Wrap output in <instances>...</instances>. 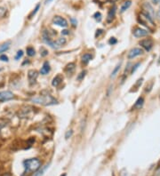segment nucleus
I'll return each instance as SVG.
<instances>
[{
	"instance_id": "nucleus-29",
	"label": "nucleus",
	"mask_w": 160,
	"mask_h": 176,
	"mask_svg": "<svg viewBox=\"0 0 160 176\" xmlns=\"http://www.w3.org/2000/svg\"><path fill=\"white\" fill-rule=\"evenodd\" d=\"M116 43H117V40H116L115 37H111L110 39L109 40V45H112V46L113 45H116Z\"/></svg>"
},
{
	"instance_id": "nucleus-22",
	"label": "nucleus",
	"mask_w": 160,
	"mask_h": 176,
	"mask_svg": "<svg viewBox=\"0 0 160 176\" xmlns=\"http://www.w3.org/2000/svg\"><path fill=\"white\" fill-rule=\"evenodd\" d=\"M36 52H35V49L33 47H28L27 48V54L29 56H34Z\"/></svg>"
},
{
	"instance_id": "nucleus-25",
	"label": "nucleus",
	"mask_w": 160,
	"mask_h": 176,
	"mask_svg": "<svg viewBox=\"0 0 160 176\" xmlns=\"http://www.w3.org/2000/svg\"><path fill=\"white\" fill-rule=\"evenodd\" d=\"M140 65H141V62H137V63L135 64V65L133 66V68H132V70H131V73H132V74H133V73H134L135 71H136V69H138L139 66H140Z\"/></svg>"
},
{
	"instance_id": "nucleus-16",
	"label": "nucleus",
	"mask_w": 160,
	"mask_h": 176,
	"mask_svg": "<svg viewBox=\"0 0 160 176\" xmlns=\"http://www.w3.org/2000/svg\"><path fill=\"white\" fill-rule=\"evenodd\" d=\"M49 165H50V164H46L44 166H41V168H39L38 171H36V172L34 174V176H42L43 174H44V172L46 171V169L49 167Z\"/></svg>"
},
{
	"instance_id": "nucleus-31",
	"label": "nucleus",
	"mask_w": 160,
	"mask_h": 176,
	"mask_svg": "<svg viewBox=\"0 0 160 176\" xmlns=\"http://www.w3.org/2000/svg\"><path fill=\"white\" fill-rule=\"evenodd\" d=\"M40 52H41V55L42 56H46L48 54V52L46 49H44V48H42V49L40 50Z\"/></svg>"
},
{
	"instance_id": "nucleus-12",
	"label": "nucleus",
	"mask_w": 160,
	"mask_h": 176,
	"mask_svg": "<svg viewBox=\"0 0 160 176\" xmlns=\"http://www.w3.org/2000/svg\"><path fill=\"white\" fill-rule=\"evenodd\" d=\"M62 80H63V77H62V75H57V76H55L53 78V80H52V85L54 87L58 86V85L62 82Z\"/></svg>"
},
{
	"instance_id": "nucleus-10",
	"label": "nucleus",
	"mask_w": 160,
	"mask_h": 176,
	"mask_svg": "<svg viewBox=\"0 0 160 176\" xmlns=\"http://www.w3.org/2000/svg\"><path fill=\"white\" fill-rule=\"evenodd\" d=\"M38 74L37 72H36V70H34V69H30V70L29 71V73H28V77H29V83H30V85H32V84H34L35 82H36V77H37Z\"/></svg>"
},
{
	"instance_id": "nucleus-17",
	"label": "nucleus",
	"mask_w": 160,
	"mask_h": 176,
	"mask_svg": "<svg viewBox=\"0 0 160 176\" xmlns=\"http://www.w3.org/2000/svg\"><path fill=\"white\" fill-rule=\"evenodd\" d=\"M10 45H11V42L10 41H8V42H6V43L3 44V45H1V46H0V53L7 51L10 47Z\"/></svg>"
},
{
	"instance_id": "nucleus-8",
	"label": "nucleus",
	"mask_w": 160,
	"mask_h": 176,
	"mask_svg": "<svg viewBox=\"0 0 160 176\" xmlns=\"http://www.w3.org/2000/svg\"><path fill=\"white\" fill-rule=\"evenodd\" d=\"M149 35V31L146 29H141V28H136L133 30V36L135 37H142V36H146Z\"/></svg>"
},
{
	"instance_id": "nucleus-33",
	"label": "nucleus",
	"mask_w": 160,
	"mask_h": 176,
	"mask_svg": "<svg viewBox=\"0 0 160 176\" xmlns=\"http://www.w3.org/2000/svg\"><path fill=\"white\" fill-rule=\"evenodd\" d=\"M120 176H129L127 173V172H126V170H123L122 172H121V173H120Z\"/></svg>"
},
{
	"instance_id": "nucleus-23",
	"label": "nucleus",
	"mask_w": 160,
	"mask_h": 176,
	"mask_svg": "<svg viewBox=\"0 0 160 176\" xmlns=\"http://www.w3.org/2000/svg\"><path fill=\"white\" fill-rule=\"evenodd\" d=\"M93 18H94L98 22H100L101 21H102V13H101L100 12H96V13L93 14Z\"/></svg>"
},
{
	"instance_id": "nucleus-40",
	"label": "nucleus",
	"mask_w": 160,
	"mask_h": 176,
	"mask_svg": "<svg viewBox=\"0 0 160 176\" xmlns=\"http://www.w3.org/2000/svg\"><path fill=\"white\" fill-rule=\"evenodd\" d=\"M110 2H116V1H117V0H109Z\"/></svg>"
},
{
	"instance_id": "nucleus-24",
	"label": "nucleus",
	"mask_w": 160,
	"mask_h": 176,
	"mask_svg": "<svg viewBox=\"0 0 160 176\" xmlns=\"http://www.w3.org/2000/svg\"><path fill=\"white\" fill-rule=\"evenodd\" d=\"M86 70H84V71H82L81 73H79V75L77 76V80H82V79H84V77L86 76Z\"/></svg>"
},
{
	"instance_id": "nucleus-13",
	"label": "nucleus",
	"mask_w": 160,
	"mask_h": 176,
	"mask_svg": "<svg viewBox=\"0 0 160 176\" xmlns=\"http://www.w3.org/2000/svg\"><path fill=\"white\" fill-rule=\"evenodd\" d=\"M75 69H76V64L73 63V62H70V63H69L65 67L64 71H65L67 74H72V73L75 71Z\"/></svg>"
},
{
	"instance_id": "nucleus-15",
	"label": "nucleus",
	"mask_w": 160,
	"mask_h": 176,
	"mask_svg": "<svg viewBox=\"0 0 160 176\" xmlns=\"http://www.w3.org/2000/svg\"><path fill=\"white\" fill-rule=\"evenodd\" d=\"M143 103H144V99L142 97H140L138 100L136 101V102L134 103L133 105V109H141L143 106Z\"/></svg>"
},
{
	"instance_id": "nucleus-35",
	"label": "nucleus",
	"mask_w": 160,
	"mask_h": 176,
	"mask_svg": "<svg viewBox=\"0 0 160 176\" xmlns=\"http://www.w3.org/2000/svg\"><path fill=\"white\" fill-rule=\"evenodd\" d=\"M69 33V30H67V29H64V30L62 31V35H68Z\"/></svg>"
},
{
	"instance_id": "nucleus-21",
	"label": "nucleus",
	"mask_w": 160,
	"mask_h": 176,
	"mask_svg": "<svg viewBox=\"0 0 160 176\" xmlns=\"http://www.w3.org/2000/svg\"><path fill=\"white\" fill-rule=\"evenodd\" d=\"M66 39L65 38H63V37H62V38H58L57 39V41H56V43H57V45H58V46H59V48L61 47V46H64L66 44Z\"/></svg>"
},
{
	"instance_id": "nucleus-39",
	"label": "nucleus",
	"mask_w": 160,
	"mask_h": 176,
	"mask_svg": "<svg viewBox=\"0 0 160 176\" xmlns=\"http://www.w3.org/2000/svg\"><path fill=\"white\" fill-rule=\"evenodd\" d=\"M157 17H158V19L160 20V10L158 11V13H157Z\"/></svg>"
},
{
	"instance_id": "nucleus-14",
	"label": "nucleus",
	"mask_w": 160,
	"mask_h": 176,
	"mask_svg": "<svg viewBox=\"0 0 160 176\" xmlns=\"http://www.w3.org/2000/svg\"><path fill=\"white\" fill-rule=\"evenodd\" d=\"M50 65L48 63V62H45L44 64H43V67L40 69V73L42 75H47L50 71Z\"/></svg>"
},
{
	"instance_id": "nucleus-32",
	"label": "nucleus",
	"mask_w": 160,
	"mask_h": 176,
	"mask_svg": "<svg viewBox=\"0 0 160 176\" xmlns=\"http://www.w3.org/2000/svg\"><path fill=\"white\" fill-rule=\"evenodd\" d=\"M102 33H103V30H102V29H97L96 33H95V36H96V37L97 36H100Z\"/></svg>"
},
{
	"instance_id": "nucleus-6",
	"label": "nucleus",
	"mask_w": 160,
	"mask_h": 176,
	"mask_svg": "<svg viewBox=\"0 0 160 176\" xmlns=\"http://www.w3.org/2000/svg\"><path fill=\"white\" fill-rule=\"evenodd\" d=\"M53 22L56 25L60 26V27H63L66 28L68 26V22L65 20L64 18L61 16H55L54 18L53 19Z\"/></svg>"
},
{
	"instance_id": "nucleus-9",
	"label": "nucleus",
	"mask_w": 160,
	"mask_h": 176,
	"mask_svg": "<svg viewBox=\"0 0 160 176\" xmlns=\"http://www.w3.org/2000/svg\"><path fill=\"white\" fill-rule=\"evenodd\" d=\"M143 51H142L141 48H133V49L130 50V52L128 53V59H133L136 56H139V55L142 54Z\"/></svg>"
},
{
	"instance_id": "nucleus-20",
	"label": "nucleus",
	"mask_w": 160,
	"mask_h": 176,
	"mask_svg": "<svg viewBox=\"0 0 160 176\" xmlns=\"http://www.w3.org/2000/svg\"><path fill=\"white\" fill-rule=\"evenodd\" d=\"M131 5H132V2L131 1H126V2H125L124 3V5L122 6V7H121V13H124V12H126V10L128 9V8L131 6Z\"/></svg>"
},
{
	"instance_id": "nucleus-18",
	"label": "nucleus",
	"mask_w": 160,
	"mask_h": 176,
	"mask_svg": "<svg viewBox=\"0 0 160 176\" xmlns=\"http://www.w3.org/2000/svg\"><path fill=\"white\" fill-rule=\"evenodd\" d=\"M92 59H93V56L90 53H86L82 56V62L85 64H87Z\"/></svg>"
},
{
	"instance_id": "nucleus-36",
	"label": "nucleus",
	"mask_w": 160,
	"mask_h": 176,
	"mask_svg": "<svg viewBox=\"0 0 160 176\" xmlns=\"http://www.w3.org/2000/svg\"><path fill=\"white\" fill-rule=\"evenodd\" d=\"M99 3H101V4H104L105 2H107L108 0H98Z\"/></svg>"
},
{
	"instance_id": "nucleus-1",
	"label": "nucleus",
	"mask_w": 160,
	"mask_h": 176,
	"mask_svg": "<svg viewBox=\"0 0 160 176\" xmlns=\"http://www.w3.org/2000/svg\"><path fill=\"white\" fill-rule=\"evenodd\" d=\"M24 165V172L23 174L29 173V172H36L41 167V162L38 158H30V159H27L23 162Z\"/></svg>"
},
{
	"instance_id": "nucleus-19",
	"label": "nucleus",
	"mask_w": 160,
	"mask_h": 176,
	"mask_svg": "<svg viewBox=\"0 0 160 176\" xmlns=\"http://www.w3.org/2000/svg\"><path fill=\"white\" fill-rule=\"evenodd\" d=\"M120 68H121V62H119V63L117 64V65L115 67V69H113V71H112V73H111V75H110V77L111 78H114L115 76L117 75V73H118V71H119V69H120Z\"/></svg>"
},
{
	"instance_id": "nucleus-11",
	"label": "nucleus",
	"mask_w": 160,
	"mask_h": 176,
	"mask_svg": "<svg viewBox=\"0 0 160 176\" xmlns=\"http://www.w3.org/2000/svg\"><path fill=\"white\" fill-rule=\"evenodd\" d=\"M116 6H113L112 7L109 9V13H108V16H107V22H109V23L112 22V20L114 19L115 14H116Z\"/></svg>"
},
{
	"instance_id": "nucleus-37",
	"label": "nucleus",
	"mask_w": 160,
	"mask_h": 176,
	"mask_svg": "<svg viewBox=\"0 0 160 176\" xmlns=\"http://www.w3.org/2000/svg\"><path fill=\"white\" fill-rule=\"evenodd\" d=\"M52 1H53V0H46V2H45V4H46V5L50 4V3H51Z\"/></svg>"
},
{
	"instance_id": "nucleus-26",
	"label": "nucleus",
	"mask_w": 160,
	"mask_h": 176,
	"mask_svg": "<svg viewBox=\"0 0 160 176\" xmlns=\"http://www.w3.org/2000/svg\"><path fill=\"white\" fill-rule=\"evenodd\" d=\"M72 134H73V131L72 130H69V131H67L66 132V133H65V139H69V138H70L71 136H72Z\"/></svg>"
},
{
	"instance_id": "nucleus-4",
	"label": "nucleus",
	"mask_w": 160,
	"mask_h": 176,
	"mask_svg": "<svg viewBox=\"0 0 160 176\" xmlns=\"http://www.w3.org/2000/svg\"><path fill=\"white\" fill-rule=\"evenodd\" d=\"M13 98V93L10 91L0 92V102H6Z\"/></svg>"
},
{
	"instance_id": "nucleus-27",
	"label": "nucleus",
	"mask_w": 160,
	"mask_h": 176,
	"mask_svg": "<svg viewBox=\"0 0 160 176\" xmlns=\"http://www.w3.org/2000/svg\"><path fill=\"white\" fill-rule=\"evenodd\" d=\"M39 7H40V6H39V5H37V6H36V8L34 9V11H33L32 13H31V14L29 15V18H32V17L34 16V15L36 14V13H37V11H38V9H39Z\"/></svg>"
},
{
	"instance_id": "nucleus-34",
	"label": "nucleus",
	"mask_w": 160,
	"mask_h": 176,
	"mask_svg": "<svg viewBox=\"0 0 160 176\" xmlns=\"http://www.w3.org/2000/svg\"><path fill=\"white\" fill-rule=\"evenodd\" d=\"M71 22H72L73 26H76V23H77V22H76V20H75L74 18H71Z\"/></svg>"
},
{
	"instance_id": "nucleus-7",
	"label": "nucleus",
	"mask_w": 160,
	"mask_h": 176,
	"mask_svg": "<svg viewBox=\"0 0 160 176\" xmlns=\"http://www.w3.org/2000/svg\"><path fill=\"white\" fill-rule=\"evenodd\" d=\"M140 45L146 50V51H150L151 48L153 46V41L151 39H144V40H142L140 42Z\"/></svg>"
},
{
	"instance_id": "nucleus-5",
	"label": "nucleus",
	"mask_w": 160,
	"mask_h": 176,
	"mask_svg": "<svg viewBox=\"0 0 160 176\" xmlns=\"http://www.w3.org/2000/svg\"><path fill=\"white\" fill-rule=\"evenodd\" d=\"M143 9H144V13H147L151 19L155 18V12L153 7L149 4V3H144L143 4Z\"/></svg>"
},
{
	"instance_id": "nucleus-38",
	"label": "nucleus",
	"mask_w": 160,
	"mask_h": 176,
	"mask_svg": "<svg viewBox=\"0 0 160 176\" xmlns=\"http://www.w3.org/2000/svg\"><path fill=\"white\" fill-rule=\"evenodd\" d=\"M158 2H159V0H153V3H154L155 5H156V4H157Z\"/></svg>"
},
{
	"instance_id": "nucleus-30",
	"label": "nucleus",
	"mask_w": 160,
	"mask_h": 176,
	"mask_svg": "<svg viewBox=\"0 0 160 176\" xmlns=\"http://www.w3.org/2000/svg\"><path fill=\"white\" fill-rule=\"evenodd\" d=\"M0 60L2 61V62H6L9 61V60H8V57L6 56V55H5V54H2L1 56H0Z\"/></svg>"
},
{
	"instance_id": "nucleus-3",
	"label": "nucleus",
	"mask_w": 160,
	"mask_h": 176,
	"mask_svg": "<svg viewBox=\"0 0 160 176\" xmlns=\"http://www.w3.org/2000/svg\"><path fill=\"white\" fill-rule=\"evenodd\" d=\"M138 22L143 26H145L150 32H154L156 26H155V23L153 22V19H151L147 13H145L144 12L140 13L138 16Z\"/></svg>"
},
{
	"instance_id": "nucleus-41",
	"label": "nucleus",
	"mask_w": 160,
	"mask_h": 176,
	"mask_svg": "<svg viewBox=\"0 0 160 176\" xmlns=\"http://www.w3.org/2000/svg\"><path fill=\"white\" fill-rule=\"evenodd\" d=\"M61 176H67V175H66V173H63V174H62Z\"/></svg>"
},
{
	"instance_id": "nucleus-28",
	"label": "nucleus",
	"mask_w": 160,
	"mask_h": 176,
	"mask_svg": "<svg viewBox=\"0 0 160 176\" xmlns=\"http://www.w3.org/2000/svg\"><path fill=\"white\" fill-rule=\"evenodd\" d=\"M22 55H23V52L22 51V50H20V51H18L17 52V54H16V56H15V60L16 61H18L19 59L20 58H22Z\"/></svg>"
},
{
	"instance_id": "nucleus-2",
	"label": "nucleus",
	"mask_w": 160,
	"mask_h": 176,
	"mask_svg": "<svg viewBox=\"0 0 160 176\" xmlns=\"http://www.w3.org/2000/svg\"><path fill=\"white\" fill-rule=\"evenodd\" d=\"M30 101L34 103L41 104L44 106H49V105H54L57 104L58 102L55 98H53L50 94H45V95H39V96L32 97Z\"/></svg>"
}]
</instances>
